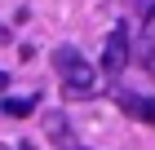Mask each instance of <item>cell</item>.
Returning <instances> with one entry per match:
<instances>
[{
    "mask_svg": "<svg viewBox=\"0 0 155 150\" xmlns=\"http://www.w3.org/2000/svg\"><path fill=\"white\" fill-rule=\"evenodd\" d=\"M53 66H58L62 84H67V97H93L97 75H93V62L89 58H80L71 44H62L58 53H53Z\"/></svg>",
    "mask_w": 155,
    "mask_h": 150,
    "instance_id": "6da1fadb",
    "label": "cell"
},
{
    "mask_svg": "<svg viewBox=\"0 0 155 150\" xmlns=\"http://www.w3.org/2000/svg\"><path fill=\"white\" fill-rule=\"evenodd\" d=\"M129 66V27H115L107 35V49H102V71L107 75H120Z\"/></svg>",
    "mask_w": 155,
    "mask_h": 150,
    "instance_id": "7a4b0ae2",
    "label": "cell"
},
{
    "mask_svg": "<svg viewBox=\"0 0 155 150\" xmlns=\"http://www.w3.org/2000/svg\"><path fill=\"white\" fill-rule=\"evenodd\" d=\"M115 102H120V110H124V115L142 119V124H155V97H137V93H120Z\"/></svg>",
    "mask_w": 155,
    "mask_h": 150,
    "instance_id": "3957f363",
    "label": "cell"
},
{
    "mask_svg": "<svg viewBox=\"0 0 155 150\" xmlns=\"http://www.w3.org/2000/svg\"><path fill=\"white\" fill-rule=\"evenodd\" d=\"M31 110H36V97H5V115L9 119H22Z\"/></svg>",
    "mask_w": 155,
    "mask_h": 150,
    "instance_id": "277c9868",
    "label": "cell"
},
{
    "mask_svg": "<svg viewBox=\"0 0 155 150\" xmlns=\"http://www.w3.org/2000/svg\"><path fill=\"white\" fill-rule=\"evenodd\" d=\"M5 84H9V75H5V71H0V93H5Z\"/></svg>",
    "mask_w": 155,
    "mask_h": 150,
    "instance_id": "5b68a950",
    "label": "cell"
},
{
    "mask_svg": "<svg viewBox=\"0 0 155 150\" xmlns=\"http://www.w3.org/2000/svg\"><path fill=\"white\" fill-rule=\"evenodd\" d=\"M5 40H9V31H5V27H0V44H5Z\"/></svg>",
    "mask_w": 155,
    "mask_h": 150,
    "instance_id": "8992f818",
    "label": "cell"
},
{
    "mask_svg": "<svg viewBox=\"0 0 155 150\" xmlns=\"http://www.w3.org/2000/svg\"><path fill=\"white\" fill-rule=\"evenodd\" d=\"M67 150H84V146H67Z\"/></svg>",
    "mask_w": 155,
    "mask_h": 150,
    "instance_id": "52a82bcc",
    "label": "cell"
},
{
    "mask_svg": "<svg viewBox=\"0 0 155 150\" xmlns=\"http://www.w3.org/2000/svg\"><path fill=\"white\" fill-rule=\"evenodd\" d=\"M22 150H31V146H22Z\"/></svg>",
    "mask_w": 155,
    "mask_h": 150,
    "instance_id": "ba28073f",
    "label": "cell"
}]
</instances>
